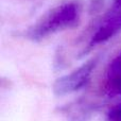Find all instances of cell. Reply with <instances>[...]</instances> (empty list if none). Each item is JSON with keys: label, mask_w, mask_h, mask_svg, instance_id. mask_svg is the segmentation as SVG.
Masks as SVG:
<instances>
[{"label": "cell", "mask_w": 121, "mask_h": 121, "mask_svg": "<svg viewBox=\"0 0 121 121\" xmlns=\"http://www.w3.org/2000/svg\"><path fill=\"white\" fill-rule=\"evenodd\" d=\"M107 121H121V104L112 107L107 114Z\"/></svg>", "instance_id": "obj_6"}, {"label": "cell", "mask_w": 121, "mask_h": 121, "mask_svg": "<svg viewBox=\"0 0 121 121\" xmlns=\"http://www.w3.org/2000/svg\"><path fill=\"white\" fill-rule=\"evenodd\" d=\"M106 86L111 94L121 95V53L109 64L106 73Z\"/></svg>", "instance_id": "obj_4"}, {"label": "cell", "mask_w": 121, "mask_h": 121, "mask_svg": "<svg viewBox=\"0 0 121 121\" xmlns=\"http://www.w3.org/2000/svg\"><path fill=\"white\" fill-rule=\"evenodd\" d=\"M63 111H65L67 121H88L92 115V109L84 103H75V105L66 107Z\"/></svg>", "instance_id": "obj_5"}, {"label": "cell", "mask_w": 121, "mask_h": 121, "mask_svg": "<svg viewBox=\"0 0 121 121\" xmlns=\"http://www.w3.org/2000/svg\"><path fill=\"white\" fill-rule=\"evenodd\" d=\"M79 18V8L75 3L69 2L53 10L48 16L43 18L29 31V37L39 40L59 30L73 26Z\"/></svg>", "instance_id": "obj_1"}, {"label": "cell", "mask_w": 121, "mask_h": 121, "mask_svg": "<svg viewBox=\"0 0 121 121\" xmlns=\"http://www.w3.org/2000/svg\"><path fill=\"white\" fill-rule=\"evenodd\" d=\"M121 30V0H114V3L108 12L103 17L102 22L95 32L91 40L90 47L108 40L118 31Z\"/></svg>", "instance_id": "obj_3"}, {"label": "cell", "mask_w": 121, "mask_h": 121, "mask_svg": "<svg viewBox=\"0 0 121 121\" xmlns=\"http://www.w3.org/2000/svg\"><path fill=\"white\" fill-rule=\"evenodd\" d=\"M97 62L98 59H91L71 73L59 78L53 85L54 94L56 96H65L81 89L89 81L90 74L96 67Z\"/></svg>", "instance_id": "obj_2"}]
</instances>
